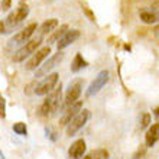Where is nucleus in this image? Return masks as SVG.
<instances>
[{
    "mask_svg": "<svg viewBox=\"0 0 159 159\" xmlns=\"http://www.w3.org/2000/svg\"><path fill=\"white\" fill-rule=\"evenodd\" d=\"M12 7V0H2V4H0V9L3 12H7L9 9Z\"/></svg>",
    "mask_w": 159,
    "mask_h": 159,
    "instance_id": "23",
    "label": "nucleus"
},
{
    "mask_svg": "<svg viewBox=\"0 0 159 159\" xmlns=\"http://www.w3.org/2000/svg\"><path fill=\"white\" fill-rule=\"evenodd\" d=\"M85 149H87L85 140H84V139H78V140H75V142L70 146V149H68V156H70V159H81L84 156V153H85Z\"/></svg>",
    "mask_w": 159,
    "mask_h": 159,
    "instance_id": "13",
    "label": "nucleus"
},
{
    "mask_svg": "<svg viewBox=\"0 0 159 159\" xmlns=\"http://www.w3.org/2000/svg\"><path fill=\"white\" fill-rule=\"evenodd\" d=\"M139 17L143 23L146 25H153V23H158L159 22V10L155 9H145V10H140L139 12Z\"/></svg>",
    "mask_w": 159,
    "mask_h": 159,
    "instance_id": "14",
    "label": "nucleus"
},
{
    "mask_svg": "<svg viewBox=\"0 0 159 159\" xmlns=\"http://www.w3.org/2000/svg\"><path fill=\"white\" fill-rule=\"evenodd\" d=\"M38 29V25L36 23H29L28 26H25L20 32H17L16 35H13V38L9 41V46H13V45H25L28 41H30L32 35L36 32Z\"/></svg>",
    "mask_w": 159,
    "mask_h": 159,
    "instance_id": "9",
    "label": "nucleus"
},
{
    "mask_svg": "<svg viewBox=\"0 0 159 159\" xmlns=\"http://www.w3.org/2000/svg\"><path fill=\"white\" fill-rule=\"evenodd\" d=\"M0 117H6V101L0 94Z\"/></svg>",
    "mask_w": 159,
    "mask_h": 159,
    "instance_id": "22",
    "label": "nucleus"
},
{
    "mask_svg": "<svg viewBox=\"0 0 159 159\" xmlns=\"http://www.w3.org/2000/svg\"><path fill=\"white\" fill-rule=\"evenodd\" d=\"M155 116H159V107L155 110Z\"/></svg>",
    "mask_w": 159,
    "mask_h": 159,
    "instance_id": "28",
    "label": "nucleus"
},
{
    "mask_svg": "<svg viewBox=\"0 0 159 159\" xmlns=\"http://www.w3.org/2000/svg\"><path fill=\"white\" fill-rule=\"evenodd\" d=\"M91 113L88 111V110H81L78 114H77L75 117L72 119L67 126H65V132H67V136H75V133L78 132L81 127H84V125L88 121Z\"/></svg>",
    "mask_w": 159,
    "mask_h": 159,
    "instance_id": "5",
    "label": "nucleus"
},
{
    "mask_svg": "<svg viewBox=\"0 0 159 159\" xmlns=\"http://www.w3.org/2000/svg\"><path fill=\"white\" fill-rule=\"evenodd\" d=\"M45 132H46V136H48V138H49L51 140H54V142H55V140L58 139V136H57V133H55V132H54V130H52V129H49V127H46V129H45Z\"/></svg>",
    "mask_w": 159,
    "mask_h": 159,
    "instance_id": "24",
    "label": "nucleus"
},
{
    "mask_svg": "<svg viewBox=\"0 0 159 159\" xmlns=\"http://www.w3.org/2000/svg\"><path fill=\"white\" fill-rule=\"evenodd\" d=\"M9 32H10V29L7 28V25L0 20V34H9Z\"/></svg>",
    "mask_w": 159,
    "mask_h": 159,
    "instance_id": "25",
    "label": "nucleus"
},
{
    "mask_svg": "<svg viewBox=\"0 0 159 159\" xmlns=\"http://www.w3.org/2000/svg\"><path fill=\"white\" fill-rule=\"evenodd\" d=\"M64 52L62 51H58L57 54H54V55H51L49 58L46 59L45 62L42 64L41 67L35 71V77L36 78H41V77H46L48 74H49L52 70H54L55 67H58L59 64L62 62V59H64Z\"/></svg>",
    "mask_w": 159,
    "mask_h": 159,
    "instance_id": "4",
    "label": "nucleus"
},
{
    "mask_svg": "<svg viewBox=\"0 0 159 159\" xmlns=\"http://www.w3.org/2000/svg\"><path fill=\"white\" fill-rule=\"evenodd\" d=\"M41 43H42V38H36V39L28 41L22 48H19V49L13 54V61H15V62H22V61H25L26 58L32 57V55L39 49Z\"/></svg>",
    "mask_w": 159,
    "mask_h": 159,
    "instance_id": "2",
    "label": "nucleus"
},
{
    "mask_svg": "<svg viewBox=\"0 0 159 159\" xmlns=\"http://www.w3.org/2000/svg\"><path fill=\"white\" fill-rule=\"evenodd\" d=\"M88 64L87 61L83 58V55L81 54H77L75 57H74V59H72V62H71V71L72 72H78L81 71L83 68H85Z\"/></svg>",
    "mask_w": 159,
    "mask_h": 159,
    "instance_id": "18",
    "label": "nucleus"
},
{
    "mask_svg": "<svg viewBox=\"0 0 159 159\" xmlns=\"http://www.w3.org/2000/svg\"><path fill=\"white\" fill-rule=\"evenodd\" d=\"M78 38H80V30L78 29H68L67 32L64 34L62 38L57 42V48H58V51L65 49L67 46H70L71 43H74Z\"/></svg>",
    "mask_w": 159,
    "mask_h": 159,
    "instance_id": "12",
    "label": "nucleus"
},
{
    "mask_svg": "<svg viewBox=\"0 0 159 159\" xmlns=\"http://www.w3.org/2000/svg\"><path fill=\"white\" fill-rule=\"evenodd\" d=\"M0 159H6L4 155H3V152H2V149H0Z\"/></svg>",
    "mask_w": 159,
    "mask_h": 159,
    "instance_id": "27",
    "label": "nucleus"
},
{
    "mask_svg": "<svg viewBox=\"0 0 159 159\" xmlns=\"http://www.w3.org/2000/svg\"><path fill=\"white\" fill-rule=\"evenodd\" d=\"M84 159H91V158H90V155H87V156H84Z\"/></svg>",
    "mask_w": 159,
    "mask_h": 159,
    "instance_id": "30",
    "label": "nucleus"
},
{
    "mask_svg": "<svg viewBox=\"0 0 159 159\" xmlns=\"http://www.w3.org/2000/svg\"><path fill=\"white\" fill-rule=\"evenodd\" d=\"M91 159H109V152L106 149H96L90 153Z\"/></svg>",
    "mask_w": 159,
    "mask_h": 159,
    "instance_id": "20",
    "label": "nucleus"
},
{
    "mask_svg": "<svg viewBox=\"0 0 159 159\" xmlns=\"http://www.w3.org/2000/svg\"><path fill=\"white\" fill-rule=\"evenodd\" d=\"M152 9H155V10H159V0H155V2L152 3Z\"/></svg>",
    "mask_w": 159,
    "mask_h": 159,
    "instance_id": "26",
    "label": "nucleus"
},
{
    "mask_svg": "<svg viewBox=\"0 0 159 159\" xmlns=\"http://www.w3.org/2000/svg\"><path fill=\"white\" fill-rule=\"evenodd\" d=\"M67 30H68V25H61L59 28H57V29L51 34L49 38H48V43H49V45L51 43H57V42L64 36V34H65Z\"/></svg>",
    "mask_w": 159,
    "mask_h": 159,
    "instance_id": "17",
    "label": "nucleus"
},
{
    "mask_svg": "<svg viewBox=\"0 0 159 159\" xmlns=\"http://www.w3.org/2000/svg\"><path fill=\"white\" fill-rule=\"evenodd\" d=\"M158 140H159V121L155 123V125H152L149 127V130L146 132V146L152 148Z\"/></svg>",
    "mask_w": 159,
    "mask_h": 159,
    "instance_id": "16",
    "label": "nucleus"
},
{
    "mask_svg": "<svg viewBox=\"0 0 159 159\" xmlns=\"http://www.w3.org/2000/svg\"><path fill=\"white\" fill-rule=\"evenodd\" d=\"M109 78H110V72L107 71V70H104V71H100L98 74H97L96 78H94V81L90 84V87L87 88L85 96H87L88 98H90V97H93V96H96L97 93L100 91L101 88H103L106 84H107Z\"/></svg>",
    "mask_w": 159,
    "mask_h": 159,
    "instance_id": "10",
    "label": "nucleus"
},
{
    "mask_svg": "<svg viewBox=\"0 0 159 159\" xmlns=\"http://www.w3.org/2000/svg\"><path fill=\"white\" fill-rule=\"evenodd\" d=\"M28 15H29V7L26 6V4H22V6H19V7H16L13 12L9 13V16L6 17V25H7V28L10 30L15 28V26H17L19 23H22V22L25 20L26 17H28Z\"/></svg>",
    "mask_w": 159,
    "mask_h": 159,
    "instance_id": "7",
    "label": "nucleus"
},
{
    "mask_svg": "<svg viewBox=\"0 0 159 159\" xmlns=\"http://www.w3.org/2000/svg\"><path fill=\"white\" fill-rule=\"evenodd\" d=\"M59 26V22L58 19H55V17H52V19H48V20H45L43 23H42L41 26H39V38H42V36H45V35H49L52 34L57 28Z\"/></svg>",
    "mask_w": 159,
    "mask_h": 159,
    "instance_id": "15",
    "label": "nucleus"
},
{
    "mask_svg": "<svg viewBox=\"0 0 159 159\" xmlns=\"http://www.w3.org/2000/svg\"><path fill=\"white\" fill-rule=\"evenodd\" d=\"M83 87H84V81L80 78L70 83V87H68L67 93H65V97H64V100H62L64 109H68L70 106H72L74 103L78 101L80 96H81V91H83Z\"/></svg>",
    "mask_w": 159,
    "mask_h": 159,
    "instance_id": "3",
    "label": "nucleus"
},
{
    "mask_svg": "<svg viewBox=\"0 0 159 159\" xmlns=\"http://www.w3.org/2000/svg\"><path fill=\"white\" fill-rule=\"evenodd\" d=\"M59 74L58 72H52V74H48L45 78L42 80L41 83L35 87V94L36 96H46L49 94L55 87H57V83H58Z\"/></svg>",
    "mask_w": 159,
    "mask_h": 159,
    "instance_id": "6",
    "label": "nucleus"
},
{
    "mask_svg": "<svg viewBox=\"0 0 159 159\" xmlns=\"http://www.w3.org/2000/svg\"><path fill=\"white\" fill-rule=\"evenodd\" d=\"M155 32H158V34H159V25L155 26Z\"/></svg>",
    "mask_w": 159,
    "mask_h": 159,
    "instance_id": "29",
    "label": "nucleus"
},
{
    "mask_svg": "<svg viewBox=\"0 0 159 159\" xmlns=\"http://www.w3.org/2000/svg\"><path fill=\"white\" fill-rule=\"evenodd\" d=\"M49 54H51V46L49 45L39 48V49L29 58V61L26 62L25 68L28 70V71H34V70L36 71V70L41 67V64L43 62L46 58H48V55H49Z\"/></svg>",
    "mask_w": 159,
    "mask_h": 159,
    "instance_id": "8",
    "label": "nucleus"
},
{
    "mask_svg": "<svg viewBox=\"0 0 159 159\" xmlns=\"http://www.w3.org/2000/svg\"><path fill=\"white\" fill-rule=\"evenodd\" d=\"M13 132L19 136H26L28 134V127H26L25 123H22V121H17L13 125Z\"/></svg>",
    "mask_w": 159,
    "mask_h": 159,
    "instance_id": "19",
    "label": "nucleus"
},
{
    "mask_svg": "<svg viewBox=\"0 0 159 159\" xmlns=\"http://www.w3.org/2000/svg\"><path fill=\"white\" fill-rule=\"evenodd\" d=\"M81 109H83V101H77V103H74L72 106H70L68 109H65L62 117L59 119V126H67L68 123L81 111Z\"/></svg>",
    "mask_w": 159,
    "mask_h": 159,
    "instance_id": "11",
    "label": "nucleus"
},
{
    "mask_svg": "<svg viewBox=\"0 0 159 159\" xmlns=\"http://www.w3.org/2000/svg\"><path fill=\"white\" fill-rule=\"evenodd\" d=\"M149 123H151V114L145 113L142 116V120H140V129H145V127H148V126H149Z\"/></svg>",
    "mask_w": 159,
    "mask_h": 159,
    "instance_id": "21",
    "label": "nucleus"
},
{
    "mask_svg": "<svg viewBox=\"0 0 159 159\" xmlns=\"http://www.w3.org/2000/svg\"><path fill=\"white\" fill-rule=\"evenodd\" d=\"M61 104H62V85L59 84L58 87H55L52 91L48 94V97L45 98V101L41 104L38 113L42 117H48V116H52L61 109Z\"/></svg>",
    "mask_w": 159,
    "mask_h": 159,
    "instance_id": "1",
    "label": "nucleus"
}]
</instances>
